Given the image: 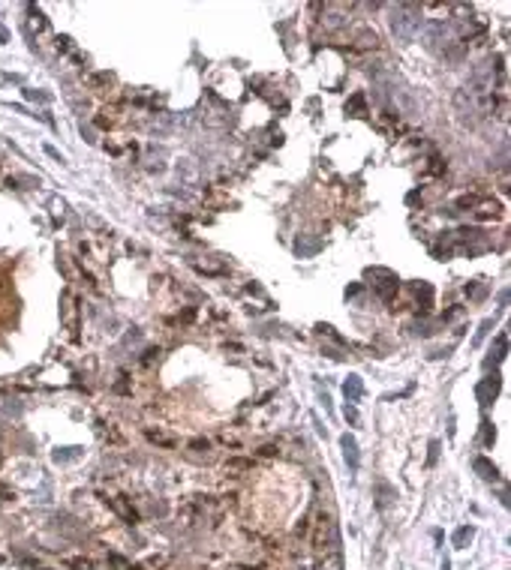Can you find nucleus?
Returning a JSON list of instances; mask_svg holds the SVG:
<instances>
[{
  "label": "nucleus",
  "mask_w": 511,
  "mask_h": 570,
  "mask_svg": "<svg viewBox=\"0 0 511 570\" xmlns=\"http://www.w3.org/2000/svg\"><path fill=\"white\" fill-rule=\"evenodd\" d=\"M481 426H484V444H493V438H496V432H493V423H490V420H484Z\"/></svg>",
  "instance_id": "nucleus-9"
},
{
  "label": "nucleus",
  "mask_w": 511,
  "mask_h": 570,
  "mask_svg": "<svg viewBox=\"0 0 511 570\" xmlns=\"http://www.w3.org/2000/svg\"><path fill=\"white\" fill-rule=\"evenodd\" d=\"M367 276H370V279H379V282H373V288L379 291V297H382V300H388V297L397 291V276H394L391 270H385V267H373Z\"/></svg>",
  "instance_id": "nucleus-2"
},
{
  "label": "nucleus",
  "mask_w": 511,
  "mask_h": 570,
  "mask_svg": "<svg viewBox=\"0 0 511 570\" xmlns=\"http://www.w3.org/2000/svg\"><path fill=\"white\" fill-rule=\"evenodd\" d=\"M439 456V441H430V453H427V465H433Z\"/></svg>",
  "instance_id": "nucleus-10"
},
{
  "label": "nucleus",
  "mask_w": 511,
  "mask_h": 570,
  "mask_svg": "<svg viewBox=\"0 0 511 570\" xmlns=\"http://www.w3.org/2000/svg\"><path fill=\"white\" fill-rule=\"evenodd\" d=\"M424 18H421V6L415 3H400L394 9V18H391V27H394V36L403 39V42H412L415 33L421 30Z\"/></svg>",
  "instance_id": "nucleus-1"
},
{
  "label": "nucleus",
  "mask_w": 511,
  "mask_h": 570,
  "mask_svg": "<svg viewBox=\"0 0 511 570\" xmlns=\"http://www.w3.org/2000/svg\"><path fill=\"white\" fill-rule=\"evenodd\" d=\"M475 393H478V402H481V405H490V402L496 399V393H499V375H487V378L475 387Z\"/></svg>",
  "instance_id": "nucleus-3"
},
{
  "label": "nucleus",
  "mask_w": 511,
  "mask_h": 570,
  "mask_svg": "<svg viewBox=\"0 0 511 570\" xmlns=\"http://www.w3.org/2000/svg\"><path fill=\"white\" fill-rule=\"evenodd\" d=\"M505 342H508V336H505V330H502V333L496 336V354H493V357H487V363H484L487 369H490V366H496V363L505 357Z\"/></svg>",
  "instance_id": "nucleus-7"
},
{
  "label": "nucleus",
  "mask_w": 511,
  "mask_h": 570,
  "mask_svg": "<svg viewBox=\"0 0 511 570\" xmlns=\"http://www.w3.org/2000/svg\"><path fill=\"white\" fill-rule=\"evenodd\" d=\"M343 393H346L349 402H358V399L364 396V384H361V378H358V375H349L346 384H343Z\"/></svg>",
  "instance_id": "nucleus-5"
},
{
  "label": "nucleus",
  "mask_w": 511,
  "mask_h": 570,
  "mask_svg": "<svg viewBox=\"0 0 511 570\" xmlns=\"http://www.w3.org/2000/svg\"><path fill=\"white\" fill-rule=\"evenodd\" d=\"M343 414H346V420H349V423H358V411H355V408H349V405H346V411H343Z\"/></svg>",
  "instance_id": "nucleus-12"
},
{
  "label": "nucleus",
  "mask_w": 511,
  "mask_h": 570,
  "mask_svg": "<svg viewBox=\"0 0 511 570\" xmlns=\"http://www.w3.org/2000/svg\"><path fill=\"white\" fill-rule=\"evenodd\" d=\"M472 465H475V471H478V474H481L484 480H499V471H496V465H490V462H487L484 456H478V459H475Z\"/></svg>",
  "instance_id": "nucleus-6"
},
{
  "label": "nucleus",
  "mask_w": 511,
  "mask_h": 570,
  "mask_svg": "<svg viewBox=\"0 0 511 570\" xmlns=\"http://www.w3.org/2000/svg\"><path fill=\"white\" fill-rule=\"evenodd\" d=\"M472 534H475V531H472V525H463V528H457V534H454V546H457V549H463V546L472 540Z\"/></svg>",
  "instance_id": "nucleus-8"
},
{
  "label": "nucleus",
  "mask_w": 511,
  "mask_h": 570,
  "mask_svg": "<svg viewBox=\"0 0 511 570\" xmlns=\"http://www.w3.org/2000/svg\"><path fill=\"white\" fill-rule=\"evenodd\" d=\"M340 447H343V456H346L349 468H352V471H358V465H361V456H358V441H355L352 435H343V438H340Z\"/></svg>",
  "instance_id": "nucleus-4"
},
{
  "label": "nucleus",
  "mask_w": 511,
  "mask_h": 570,
  "mask_svg": "<svg viewBox=\"0 0 511 570\" xmlns=\"http://www.w3.org/2000/svg\"><path fill=\"white\" fill-rule=\"evenodd\" d=\"M490 327H493V321H490V318H487V321H484V324H481V330H478V336H475V342H481V339H484V336H487V330H490Z\"/></svg>",
  "instance_id": "nucleus-11"
}]
</instances>
